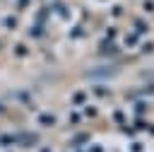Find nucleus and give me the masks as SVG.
Masks as SVG:
<instances>
[{
  "label": "nucleus",
  "mask_w": 154,
  "mask_h": 152,
  "mask_svg": "<svg viewBox=\"0 0 154 152\" xmlns=\"http://www.w3.org/2000/svg\"><path fill=\"white\" fill-rule=\"evenodd\" d=\"M130 150H132V152H142V145H140V142H132Z\"/></svg>",
  "instance_id": "9d476101"
},
{
  "label": "nucleus",
  "mask_w": 154,
  "mask_h": 152,
  "mask_svg": "<svg viewBox=\"0 0 154 152\" xmlns=\"http://www.w3.org/2000/svg\"><path fill=\"white\" fill-rule=\"evenodd\" d=\"M87 140H89V135H84V133H82V135H75V140H72V145H84Z\"/></svg>",
  "instance_id": "20e7f679"
},
{
  "label": "nucleus",
  "mask_w": 154,
  "mask_h": 152,
  "mask_svg": "<svg viewBox=\"0 0 154 152\" xmlns=\"http://www.w3.org/2000/svg\"><path fill=\"white\" fill-rule=\"evenodd\" d=\"M55 10H58V12H60V14L65 17V19H70V10H67L65 5H55Z\"/></svg>",
  "instance_id": "39448f33"
},
{
  "label": "nucleus",
  "mask_w": 154,
  "mask_h": 152,
  "mask_svg": "<svg viewBox=\"0 0 154 152\" xmlns=\"http://www.w3.org/2000/svg\"><path fill=\"white\" fill-rule=\"evenodd\" d=\"M94 94L96 97H108V89L106 87H94Z\"/></svg>",
  "instance_id": "423d86ee"
},
{
  "label": "nucleus",
  "mask_w": 154,
  "mask_h": 152,
  "mask_svg": "<svg viewBox=\"0 0 154 152\" xmlns=\"http://www.w3.org/2000/svg\"><path fill=\"white\" fill-rule=\"evenodd\" d=\"M113 121H116V123H123V121H125L123 111H116V113H113Z\"/></svg>",
  "instance_id": "6e6552de"
},
{
  "label": "nucleus",
  "mask_w": 154,
  "mask_h": 152,
  "mask_svg": "<svg viewBox=\"0 0 154 152\" xmlns=\"http://www.w3.org/2000/svg\"><path fill=\"white\" fill-rule=\"evenodd\" d=\"M70 121H72V123H77V121H82V113H72V116H70Z\"/></svg>",
  "instance_id": "f8f14e48"
},
{
  "label": "nucleus",
  "mask_w": 154,
  "mask_h": 152,
  "mask_svg": "<svg viewBox=\"0 0 154 152\" xmlns=\"http://www.w3.org/2000/svg\"><path fill=\"white\" fill-rule=\"evenodd\" d=\"M91 152H103V150H101L99 145H94V147H91Z\"/></svg>",
  "instance_id": "ddd939ff"
},
{
  "label": "nucleus",
  "mask_w": 154,
  "mask_h": 152,
  "mask_svg": "<svg viewBox=\"0 0 154 152\" xmlns=\"http://www.w3.org/2000/svg\"><path fill=\"white\" fill-rule=\"evenodd\" d=\"M84 101H87V94H84V92H75V94H72V104H77V106H82Z\"/></svg>",
  "instance_id": "7ed1b4c3"
},
{
  "label": "nucleus",
  "mask_w": 154,
  "mask_h": 152,
  "mask_svg": "<svg viewBox=\"0 0 154 152\" xmlns=\"http://www.w3.org/2000/svg\"><path fill=\"white\" fill-rule=\"evenodd\" d=\"M113 72H116L113 68H111V70H91V72H89V77H111Z\"/></svg>",
  "instance_id": "f03ea898"
},
{
  "label": "nucleus",
  "mask_w": 154,
  "mask_h": 152,
  "mask_svg": "<svg viewBox=\"0 0 154 152\" xmlns=\"http://www.w3.org/2000/svg\"><path fill=\"white\" fill-rule=\"evenodd\" d=\"M144 10H149V12H152V10H154V2H152V0H144Z\"/></svg>",
  "instance_id": "9b49d317"
},
{
  "label": "nucleus",
  "mask_w": 154,
  "mask_h": 152,
  "mask_svg": "<svg viewBox=\"0 0 154 152\" xmlns=\"http://www.w3.org/2000/svg\"><path fill=\"white\" fill-rule=\"evenodd\" d=\"M135 43H140V36H128V46H135Z\"/></svg>",
  "instance_id": "1a4fd4ad"
},
{
  "label": "nucleus",
  "mask_w": 154,
  "mask_h": 152,
  "mask_svg": "<svg viewBox=\"0 0 154 152\" xmlns=\"http://www.w3.org/2000/svg\"><path fill=\"white\" fill-rule=\"evenodd\" d=\"M17 5H19V7H26V0H19Z\"/></svg>",
  "instance_id": "4468645a"
},
{
  "label": "nucleus",
  "mask_w": 154,
  "mask_h": 152,
  "mask_svg": "<svg viewBox=\"0 0 154 152\" xmlns=\"http://www.w3.org/2000/svg\"><path fill=\"white\" fill-rule=\"evenodd\" d=\"M38 123L41 125H53L55 123V116L53 113H38Z\"/></svg>",
  "instance_id": "f257e3e1"
},
{
  "label": "nucleus",
  "mask_w": 154,
  "mask_h": 152,
  "mask_svg": "<svg viewBox=\"0 0 154 152\" xmlns=\"http://www.w3.org/2000/svg\"><path fill=\"white\" fill-rule=\"evenodd\" d=\"M135 29H137V31L142 34V31H147V24H144L142 19H137V22H135Z\"/></svg>",
  "instance_id": "0eeeda50"
}]
</instances>
